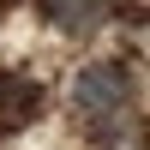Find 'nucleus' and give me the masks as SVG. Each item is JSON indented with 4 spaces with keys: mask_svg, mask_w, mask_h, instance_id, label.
<instances>
[{
    "mask_svg": "<svg viewBox=\"0 0 150 150\" xmlns=\"http://www.w3.org/2000/svg\"><path fill=\"white\" fill-rule=\"evenodd\" d=\"M42 18L66 36H90L114 18V0H42Z\"/></svg>",
    "mask_w": 150,
    "mask_h": 150,
    "instance_id": "obj_2",
    "label": "nucleus"
},
{
    "mask_svg": "<svg viewBox=\"0 0 150 150\" xmlns=\"http://www.w3.org/2000/svg\"><path fill=\"white\" fill-rule=\"evenodd\" d=\"M72 102H78L84 120H114L120 108L132 102V72L120 66V60H96V66H84L78 78H72Z\"/></svg>",
    "mask_w": 150,
    "mask_h": 150,
    "instance_id": "obj_1",
    "label": "nucleus"
},
{
    "mask_svg": "<svg viewBox=\"0 0 150 150\" xmlns=\"http://www.w3.org/2000/svg\"><path fill=\"white\" fill-rule=\"evenodd\" d=\"M36 102H42V90H36L30 78H0V114H6V126H24V120L36 114Z\"/></svg>",
    "mask_w": 150,
    "mask_h": 150,
    "instance_id": "obj_3",
    "label": "nucleus"
}]
</instances>
